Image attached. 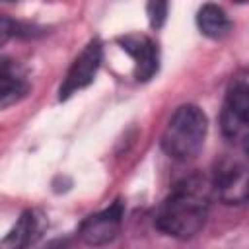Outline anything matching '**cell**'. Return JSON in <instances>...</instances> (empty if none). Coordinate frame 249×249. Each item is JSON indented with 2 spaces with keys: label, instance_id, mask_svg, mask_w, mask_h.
I'll return each mask as SVG.
<instances>
[{
  "label": "cell",
  "instance_id": "obj_1",
  "mask_svg": "<svg viewBox=\"0 0 249 249\" xmlns=\"http://www.w3.org/2000/svg\"><path fill=\"white\" fill-rule=\"evenodd\" d=\"M208 200L210 183L204 177L193 175L183 179L160 204L154 218L156 228L177 239H189L196 235L206 222L210 204Z\"/></svg>",
  "mask_w": 249,
  "mask_h": 249
},
{
  "label": "cell",
  "instance_id": "obj_2",
  "mask_svg": "<svg viewBox=\"0 0 249 249\" xmlns=\"http://www.w3.org/2000/svg\"><path fill=\"white\" fill-rule=\"evenodd\" d=\"M206 130L208 119L204 111L191 103L181 105L171 115L161 134V148L169 158L177 161H189L202 150Z\"/></svg>",
  "mask_w": 249,
  "mask_h": 249
},
{
  "label": "cell",
  "instance_id": "obj_3",
  "mask_svg": "<svg viewBox=\"0 0 249 249\" xmlns=\"http://www.w3.org/2000/svg\"><path fill=\"white\" fill-rule=\"evenodd\" d=\"M222 132L226 138L233 142H245L247 140V123H249V86L247 76L239 74L231 80L224 109H222Z\"/></svg>",
  "mask_w": 249,
  "mask_h": 249
},
{
  "label": "cell",
  "instance_id": "obj_4",
  "mask_svg": "<svg viewBox=\"0 0 249 249\" xmlns=\"http://www.w3.org/2000/svg\"><path fill=\"white\" fill-rule=\"evenodd\" d=\"M210 189L226 204H243L247 200V167L239 158L226 156L214 167Z\"/></svg>",
  "mask_w": 249,
  "mask_h": 249
},
{
  "label": "cell",
  "instance_id": "obj_5",
  "mask_svg": "<svg viewBox=\"0 0 249 249\" xmlns=\"http://www.w3.org/2000/svg\"><path fill=\"white\" fill-rule=\"evenodd\" d=\"M101 56H103V47L99 43V39H91L84 49L82 53L74 58L72 66L68 68L62 84H60V89H58V99H68L70 95L78 93L80 89L88 88L97 70H99V64H101Z\"/></svg>",
  "mask_w": 249,
  "mask_h": 249
},
{
  "label": "cell",
  "instance_id": "obj_6",
  "mask_svg": "<svg viewBox=\"0 0 249 249\" xmlns=\"http://www.w3.org/2000/svg\"><path fill=\"white\" fill-rule=\"evenodd\" d=\"M123 224V202L117 200L109 208L91 214L80 226V237L88 245H105L117 237Z\"/></svg>",
  "mask_w": 249,
  "mask_h": 249
},
{
  "label": "cell",
  "instance_id": "obj_7",
  "mask_svg": "<svg viewBox=\"0 0 249 249\" xmlns=\"http://www.w3.org/2000/svg\"><path fill=\"white\" fill-rule=\"evenodd\" d=\"M123 51H126L134 58V76L140 82L150 80L160 66L158 47L146 35H126L121 39Z\"/></svg>",
  "mask_w": 249,
  "mask_h": 249
},
{
  "label": "cell",
  "instance_id": "obj_8",
  "mask_svg": "<svg viewBox=\"0 0 249 249\" xmlns=\"http://www.w3.org/2000/svg\"><path fill=\"white\" fill-rule=\"evenodd\" d=\"M37 230L39 226H37L35 214L31 210L23 212L18 218V222L12 226V230L4 235V239L0 241V249H27L33 243Z\"/></svg>",
  "mask_w": 249,
  "mask_h": 249
},
{
  "label": "cell",
  "instance_id": "obj_9",
  "mask_svg": "<svg viewBox=\"0 0 249 249\" xmlns=\"http://www.w3.org/2000/svg\"><path fill=\"white\" fill-rule=\"evenodd\" d=\"M196 23L200 33L210 39H220L231 29L228 14L216 4H204L196 14Z\"/></svg>",
  "mask_w": 249,
  "mask_h": 249
},
{
  "label": "cell",
  "instance_id": "obj_10",
  "mask_svg": "<svg viewBox=\"0 0 249 249\" xmlns=\"http://www.w3.org/2000/svg\"><path fill=\"white\" fill-rule=\"evenodd\" d=\"M23 91H25V86L14 74L0 76V107L14 103Z\"/></svg>",
  "mask_w": 249,
  "mask_h": 249
},
{
  "label": "cell",
  "instance_id": "obj_11",
  "mask_svg": "<svg viewBox=\"0 0 249 249\" xmlns=\"http://www.w3.org/2000/svg\"><path fill=\"white\" fill-rule=\"evenodd\" d=\"M148 10V19H150V25L152 27H161L165 23V18H167V10H169V4L167 2H150L146 6Z\"/></svg>",
  "mask_w": 249,
  "mask_h": 249
},
{
  "label": "cell",
  "instance_id": "obj_12",
  "mask_svg": "<svg viewBox=\"0 0 249 249\" xmlns=\"http://www.w3.org/2000/svg\"><path fill=\"white\" fill-rule=\"evenodd\" d=\"M12 33H14V23H12L8 18L0 16V47L10 39Z\"/></svg>",
  "mask_w": 249,
  "mask_h": 249
},
{
  "label": "cell",
  "instance_id": "obj_13",
  "mask_svg": "<svg viewBox=\"0 0 249 249\" xmlns=\"http://www.w3.org/2000/svg\"><path fill=\"white\" fill-rule=\"evenodd\" d=\"M6 74H12L10 72V64H8V60L0 58V76H6Z\"/></svg>",
  "mask_w": 249,
  "mask_h": 249
}]
</instances>
